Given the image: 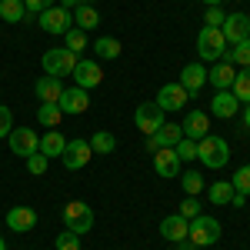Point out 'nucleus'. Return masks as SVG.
I'll list each match as a JSON object with an SVG mask.
<instances>
[{
  "label": "nucleus",
  "instance_id": "obj_1",
  "mask_svg": "<svg viewBox=\"0 0 250 250\" xmlns=\"http://www.w3.org/2000/svg\"><path fill=\"white\" fill-rule=\"evenodd\" d=\"M197 160H200L204 167H210V170L227 167V160H230L227 140H224V137H213V134H207L204 140H197Z\"/></svg>",
  "mask_w": 250,
  "mask_h": 250
},
{
  "label": "nucleus",
  "instance_id": "obj_2",
  "mask_svg": "<svg viewBox=\"0 0 250 250\" xmlns=\"http://www.w3.org/2000/svg\"><path fill=\"white\" fill-rule=\"evenodd\" d=\"M197 54H200V60H207V63L224 60V54H227V37L220 34V27H204L197 34Z\"/></svg>",
  "mask_w": 250,
  "mask_h": 250
},
{
  "label": "nucleus",
  "instance_id": "obj_3",
  "mask_svg": "<svg viewBox=\"0 0 250 250\" xmlns=\"http://www.w3.org/2000/svg\"><path fill=\"white\" fill-rule=\"evenodd\" d=\"M40 63H43V74H47V77H60V80H63V77L74 74V67H77V54H70L67 47H54V50L43 54Z\"/></svg>",
  "mask_w": 250,
  "mask_h": 250
},
{
  "label": "nucleus",
  "instance_id": "obj_4",
  "mask_svg": "<svg viewBox=\"0 0 250 250\" xmlns=\"http://www.w3.org/2000/svg\"><path fill=\"white\" fill-rule=\"evenodd\" d=\"M63 227L74 230L77 237L90 233V227H94V210H90L83 200H70V204L63 207Z\"/></svg>",
  "mask_w": 250,
  "mask_h": 250
},
{
  "label": "nucleus",
  "instance_id": "obj_5",
  "mask_svg": "<svg viewBox=\"0 0 250 250\" xmlns=\"http://www.w3.org/2000/svg\"><path fill=\"white\" fill-rule=\"evenodd\" d=\"M187 240L197 244V247H210L220 240V220H213L207 213H200V217H193L190 220V230H187Z\"/></svg>",
  "mask_w": 250,
  "mask_h": 250
},
{
  "label": "nucleus",
  "instance_id": "obj_6",
  "mask_svg": "<svg viewBox=\"0 0 250 250\" xmlns=\"http://www.w3.org/2000/svg\"><path fill=\"white\" fill-rule=\"evenodd\" d=\"M37 23H40V30H43V34H54V37H63V34H67V30H70V10H63V7H60V3H54V7H47V10H43V14H37Z\"/></svg>",
  "mask_w": 250,
  "mask_h": 250
},
{
  "label": "nucleus",
  "instance_id": "obj_7",
  "mask_svg": "<svg viewBox=\"0 0 250 250\" xmlns=\"http://www.w3.org/2000/svg\"><path fill=\"white\" fill-rule=\"evenodd\" d=\"M134 124H137V130H144V134L150 137V134H157L167 120H164V110L157 107V100H147V104H140L134 110Z\"/></svg>",
  "mask_w": 250,
  "mask_h": 250
},
{
  "label": "nucleus",
  "instance_id": "obj_8",
  "mask_svg": "<svg viewBox=\"0 0 250 250\" xmlns=\"http://www.w3.org/2000/svg\"><path fill=\"white\" fill-rule=\"evenodd\" d=\"M7 144H10V154L23 157V160L40 150V137H37V130H30V127H14L10 137H7Z\"/></svg>",
  "mask_w": 250,
  "mask_h": 250
},
{
  "label": "nucleus",
  "instance_id": "obj_9",
  "mask_svg": "<svg viewBox=\"0 0 250 250\" xmlns=\"http://www.w3.org/2000/svg\"><path fill=\"white\" fill-rule=\"evenodd\" d=\"M90 157H94V150H90V140H67V147H63V154H60V160H63V167L67 170H80V167H87L90 164Z\"/></svg>",
  "mask_w": 250,
  "mask_h": 250
},
{
  "label": "nucleus",
  "instance_id": "obj_10",
  "mask_svg": "<svg viewBox=\"0 0 250 250\" xmlns=\"http://www.w3.org/2000/svg\"><path fill=\"white\" fill-rule=\"evenodd\" d=\"M220 34L227 37V43H240V40H247L250 37V17L247 14H230V17H224V23H220Z\"/></svg>",
  "mask_w": 250,
  "mask_h": 250
},
{
  "label": "nucleus",
  "instance_id": "obj_11",
  "mask_svg": "<svg viewBox=\"0 0 250 250\" xmlns=\"http://www.w3.org/2000/svg\"><path fill=\"white\" fill-rule=\"evenodd\" d=\"M157 107L164 114H173V110H184L187 107V90L180 83H164L160 94H157Z\"/></svg>",
  "mask_w": 250,
  "mask_h": 250
},
{
  "label": "nucleus",
  "instance_id": "obj_12",
  "mask_svg": "<svg viewBox=\"0 0 250 250\" xmlns=\"http://www.w3.org/2000/svg\"><path fill=\"white\" fill-rule=\"evenodd\" d=\"M70 77L77 80V87L94 90V87H100V80H104V70H100V63H97V60H77V67H74V74H70Z\"/></svg>",
  "mask_w": 250,
  "mask_h": 250
},
{
  "label": "nucleus",
  "instance_id": "obj_13",
  "mask_svg": "<svg viewBox=\"0 0 250 250\" xmlns=\"http://www.w3.org/2000/svg\"><path fill=\"white\" fill-rule=\"evenodd\" d=\"M57 107L63 110V114H83V110L90 107V97H87V90H83V87H70V90L63 87Z\"/></svg>",
  "mask_w": 250,
  "mask_h": 250
},
{
  "label": "nucleus",
  "instance_id": "obj_14",
  "mask_svg": "<svg viewBox=\"0 0 250 250\" xmlns=\"http://www.w3.org/2000/svg\"><path fill=\"white\" fill-rule=\"evenodd\" d=\"M180 130H184L187 140H204V137L210 134V117L204 114V110H190L187 120L180 124Z\"/></svg>",
  "mask_w": 250,
  "mask_h": 250
},
{
  "label": "nucleus",
  "instance_id": "obj_15",
  "mask_svg": "<svg viewBox=\"0 0 250 250\" xmlns=\"http://www.w3.org/2000/svg\"><path fill=\"white\" fill-rule=\"evenodd\" d=\"M204 83H207V67H204V63H187V67L180 70V87L187 90V97L200 94Z\"/></svg>",
  "mask_w": 250,
  "mask_h": 250
},
{
  "label": "nucleus",
  "instance_id": "obj_16",
  "mask_svg": "<svg viewBox=\"0 0 250 250\" xmlns=\"http://www.w3.org/2000/svg\"><path fill=\"white\" fill-rule=\"evenodd\" d=\"M7 227L17 233H27L37 227V210L34 207H10L7 210Z\"/></svg>",
  "mask_w": 250,
  "mask_h": 250
},
{
  "label": "nucleus",
  "instance_id": "obj_17",
  "mask_svg": "<svg viewBox=\"0 0 250 250\" xmlns=\"http://www.w3.org/2000/svg\"><path fill=\"white\" fill-rule=\"evenodd\" d=\"M154 170L160 177H180V157L173 147H160L154 150Z\"/></svg>",
  "mask_w": 250,
  "mask_h": 250
},
{
  "label": "nucleus",
  "instance_id": "obj_18",
  "mask_svg": "<svg viewBox=\"0 0 250 250\" xmlns=\"http://www.w3.org/2000/svg\"><path fill=\"white\" fill-rule=\"evenodd\" d=\"M180 140H184V130H180V124H164L157 134H150L147 147H150V150H160V147H177Z\"/></svg>",
  "mask_w": 250,
  "mask_h": 250
},
{
  "label": "nucleus",
  "instance_id": "obj_19",
  "mask_svg": "<svg viewBox=\"0 0 250 250\" xmlns=\"http://www.w3.org/2000/svg\"><path fill=\"white\" fill-rule=\"evenodd\" d=\"M233 77H237V67L227 63V60H217L210 70H207V80H210L217 90H230L233 87Z\"/></svg>",
  "mask_w": 250,
  "mask_h": 250
},
{
  "label": "nucleus",
  "instance_id": "obj_20",
  "mask_svg": "<svg viewBox=\"0 0 250 250\" xmlns=\"http://www.w3.org/2000/svg\"><path fill=\"white\" fill-rule=\"evenodd\" d=\"M187 230H190V220H184L180 213H173V217H164V220H160V233H164L170 244L187 240Z\"/></svg>",
  "mask_w": 250,
  "mask_h": 250
},
{
  "label": "nucleus",
  "instance_id": "obj_21",
  "mask_svg": "<svg viewBox=\"0 0 250 250\" xmlns=\"http://www.w3.org/2000/svg\"><path fill=\"white\" fill-rule=\"evenodd\" d=\"M34 94H37V100L40 104H57L60 100V94H63V83H60V77H43L34 83Z\"/></svg>",
  "mask_w": 250,
  "mask_h": 250
},
{
  "label": "nucleus",
  "instance_id": "obj_22",
  "mask_svg": "<svg viewBox=\"0 0 250 250\" xmlns=\"http://www.w3.org/2000/svg\"><path fill=\"white\" fill-rule=\"evenodd\" d=\"M237 110H240V100H237L230 90H217V94H213V117H220V120H230Z\"/></svg>",
  "mask_w": 250,
  "mask_h": 250
},
{
  "label": "nucleus",
  "instance_id": "obj_23",
  "mask_svg": "<svg viewBox=\"0 0 250 250\" xmlns=\"http://www.w3.org/2000/svg\"><path fill=\"white\" fill-rule=\"evenodd\" d=\"M63 147H67V137L60 134V130H47V134L40 137V154L47 157V160H50V157H60Z\"/></svg>",
  "mask_w": 250,
  "mask_h": 250
},
{
  "label": "nucleus",
  "instance_id": "obj_24",
  "mask_svg": "<svg viewBox=\"0 0 250 250\" xmlns=\"http://www.w3.org/2000/svg\"><path fill=\"white\" fill-rule=\"evenodd\" d=\"M23 17H27L23 0H0V20H7V23H20Z\"/></svg>",
  "mask_w": 250,
  "mask_h": 250
},
{
  "label": "nucleus",
  "instance_id": "obj_25",
  "mask_svg": "<svg viewBox=\"0 0 250 250\" xmlns=\"http://www.w3.org/2000/svg\"><path fill=\"white\" fill-rule=\"evenodd\" d=\"M224 60H227V63H233V67H250V37L240 40V43H233L230 50L224 54Z\"/></svg>",
  "mask_w": 250,
  "mask_h": 250
},
{
  "label": "nucleus",
  "instance_id": "obj_26",
  "mask_svg": "<svg viewBox=\"0 0 250 250\" xmlns=\"http://www.w3.org/2000/svg\"><path fill=\"white\" fill-rule=\"evenodd\" d=\"M120 50H124V47H120V40H117V37H100L94 43V54L100 60H117V57H120Z\"/></svg>",
  "mask_w": 250,
  "mask_h": 250
},
{
  "label": "nucleus",
  "instance_id": "obj_27",
  "mask_svg": "<svg viewBox=\"0 0 250 250\" xmlns=\"http://www.w3.org/2000/svg\"><path fill=\"white\" fill-rule=\"evenodd\" d=\"M74 23H77V30H83V34H87V30H94L97 23H100V14H97L90 3H87V7H77V14H74Z\"/></svg>",
  "mask_w": 250,
  "mask_h": 250
},
{
  "label": "nucleus",
  "instance_id": "obj_28",
  "mask_svg": "<svg viewBox=\"0 0 250 250\" xmlns=\"http://www.w3.org/2000/svg\"><path fill=\"white\" fill-rule=\"evenodd\" d=\"M90 150H94V154H114L117 150V137L107 134V130H97V134L90 137Z\"/></svg>",
  "mask_w": 250,
  "mask_h": 250
},
{
  "label": "nucleus",
  "instance_id": "obj_29",
  "mask_svg": "<svg viewBox=\"0 0 250 250\" xmlns=\"http://www.w3.org/2000/svg\"><path fill=\"white\" fill-rule=\"evenodd\" d=\"M60 117H63V110H60L57 104H40L37 107V120L43 124V127H50V130H57Z\"/></svg>",
  "mask_w": 250,
  "mask_h": 250
},
{
  "label": "nucleus",
  "instance_id": "obj_30",
  "mask_svg": "<svg viewBox=\"0 0 250 250\" xmlns=\"http://www.w3.org/2000/svg\"><path fill=\"white\" fill-rule=\"evenodd\" d=\"M207 197H210V204H220V207H227L233 197V184L230 180H217L210 190H207Z\"/></svg>",
  "mask_w": 250,
  "mask_h": 250
},
{
  "label": "nucleus",
  "instance_id": "obj_31",
  "mask_svg": "<svg viewBox=\"0 0 250 250\" xmlns=\"http://www.w3.org/2000/svg\"><path fill=\"white\" fill-rule=\"evenodd\" d=\"M180 187H184V193H187V197H197V193L204 190V173H197V170L180 173Z\"/></svg>",
  "mask_w": 250,
  "mask_h": 250
},
{
  "label": "nucleus",
  "instance_id": "obj_32",
  "mask_svg": "<svg viewBox=\"0 0 250 250\" xmlns=\"http://www.w3.org/2000/svg\"><path fill=\"white\" fill-rule=\"evenodd\" d=\"M230 94L237 97V100H244V104H250V67H244V74H237V77H233Z\"/></svg>",
  "mask_w": 250,
  "mask_h": 250
},
{
  "label": "nucleus",
  "instance_id": "obj_33",
  "mask_svg": "<svg viewBox=\"0 0 250 250\" xmlns=\"http://www.w3.org/2000/svg\"><path fill=\"white\" fill-rule=\"evenodd\" d=\"M63 40H67V50H70V54H83V50H87V34L77 30V27H70V30L63 34Z\"/></svg>",
  "mask_w": 250,
  "mask_h": 250
},
{
  "label": "nucleus",
  "instance_id": "obj_34",
  "mask_svg": "<svg viewBox=\"0 0 250 250\" xmlns=\"http://www.w3.org/2000/svg\"><path fill=\"white\" fill-rule=\"evenodd\" d=\"M233 190L244 193V197H250V164H244V167H237V173L230 177Z\"/></svg>",
  "mask_w": 250,
  "mask_h": 250
},
{
  "label": "nucleus",
  "instance_id": "obj_35",
  "mask_svg": "<svg viewBox=\"0 0 250 250\" xmlns=\"http://www.w3.org/2000/svg\"><path fill=\"white\" fill-rule=\"evenodd\" d=\"M54 247H57V250H80V237L74 230H63V233H57Z\"/></svg>",
  "mask_w": 250,
  "mask_h": 250
},
{
  "label": "nucleus",
  "instance_id": "obj_36",
  "mask_svg": "<svg viewBox=\"0 0 250 250\" xmlns=\"http://www.w3.org/2000/svg\"><path fill=\"white\" fill-rule=\"evenodd\" d=\"M27 170L34 173V177H40V173H47V157L40 154V150H37V154H30V157H27Z\"/></svg>",
  "mask_w": 250,
  "mask_h": 250
},
{
  "label": "nucleus",
  "instance_id": "obj_37",
  "mask_svg": "<svg viewBox=\"0 0 250 250\" xmlns=\"http://www.w3.org/2000/svg\"><path fill=\"white\" fill-rule=\"evenodd\" d=\"M173 150H177V157H180V160H193V157H197V140H187V137H184Z\"/></svg>",
  "mask_w": 250,
  "mask_h": 250
},
{
  "label": "nucleus",
  "instance_id": "obj_38",
  "mask_svg": "<svg viewBox=\"0 0 250 250\" xmlns=\"http://www.w3.org/2000/svg\"><path fill=\"white\" fill-rule=\"evenodd\" d=\"M10 130H14V114H10V107L0 104V140L10 137Z\"/></svg>",
  "mask_w": 250,
  "mask_h": 250
},
{
  "label": "nucleus",
  "instance_id": "obj_39",
  "mask_svg": "<svg viewBox=\"0 0 250 250\" xmlns=\"http://www.w3.org/2000/svg\"><path fill=\"white\" fill-rule=\"evenodd\" d=\"M180 217H184V220H193V217H200V204H197L193 197H184V204H180Z\"/></svg>",
  "mask_w": 250,
  "mask_h": 250
},
{
  "label": "nucleus",
  "instance_id": "obj_40",
  "mask_svg": "<svg viewBox=\"0 0 250 250\" xmlns=\"http://www.w3.org/2000/svg\"><path fill=\"white\" fill-rule=\"evenodd\" d=\"M57 0H23V7H27V14H43L47 7H54Z\"/></svg>",
  "mask_w": 250,
  "mask_h": 250
},
{
  "label": "nucleus",
  "instance_id": "obj_41",
  "mask_svg": "<svg viewBox=\"0 0 250 250\" xmlns=\"http://www.w3.org/2000/svg\"><path fill=\"white\" fill-rule=\"evenodd\" d=\"M224 17H227V14H224V10H220V7H207V27H220V23H224Z\"/></svg>",
  "mask_w": 250,
  "mask_h": 250
},
{
  "label": "nucleus",
  "instance_id": "obj_42",
  "mask_svg": "<svg viewBox=\"0 0 250 250\" xmlns=\"http://www.w3.org/2000/svg\"><path fill=\"white\" fill-rule=\"evenodd\" d=\"M87 3H90V0H60V7H63V10H74V7H87Z\"/></svg>",
  "mask_w": 250,
  "mask_h": 250
},
{
  "label": "nucleus",
  "instance_id": "obj_43",
  "mask_svg": "<svg viewBox=\"0 0 250 250\" xmlns=\"http://www.w3.org/2000/svg\"><path fill=\"white\" fill-rule=\"evenodd\" d=\"M244 204H247V197H244V193H237V190H233V197H230V204H227V207H244Z\"/></svg>",
  "mask_w": 250,
  "mask_h": 250
},
{
  "label": "nucleus",
  "instance_id": "obj_44",
  "mask_svg": "<svg viewBox=\"0 0 250 250\" xmlns=\"http://www.w3.org/2000/svg\"><path fill=\"white\" fill-rule=\"evenodd\" d=\"M173 250H200V247H197V244H190V240H180Z\"/></svg>",
  "mask_w": 250,
  "mask_h": 250
},
{
  "label": "nucleus",
  "instance_id": "obj_45",
  "mask_svg": "<svg viewBox=\"0 0 250 250\" xmlns=\"http://www.w3.org/2000/svg\"><path fill=\"white\" fill-rule=\"evenodd\" d=\"M244 127H247V130H250V104H247V107H244Z\"/></svg>",
  "mask_w": 250,
  "mask_h": 250
},
{
  "label": "nucleus",
  "instance_id": "obj_46",
  "mask_svg": "<svg viewBox=\"0 0 250 250\" xmlns=\"http://www.w3.org/2000/svg\"><path fill=\"white\" fill-rule=\"evenodd\" d=\"M204 3H207V7H220L224 0H204Z\"/></svg>",
  "mask_w": 250,
  "mask_h": 250
},
{
  "label": "nucleus",
  "instance_id": "obj_47",
  "mask_svg": "<svg viewBox=\"0 0 250 250\" xmlns=\"http://www.w3.org/2000/svg\"><path fill=\"white\" fill-rule=\"evenodd\" d=\"M0 250H7V244H3V237H0Z\"/></svg>",
  "mask_w": 250,
  "mask_h": 250
}]
</instances>
